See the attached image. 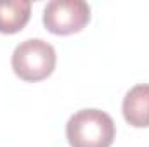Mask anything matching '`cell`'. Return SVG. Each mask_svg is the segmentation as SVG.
Instances as JSON below:
<instances>
[{
  "instance_id": "obj_2",
  "label": "cell",
  "mask_w": 149,
  "mask_h": 147,
  "mask_svg": "<svg viewBox=\"0 0 149 147\" xmlns=\"http://www.w3.org/2000/svg\"><path fill=\"white\" fill-rule=\"evenodd\" d=\"M10 62L17 78L37 83L54 73L57 55L49 42L42 38H28L14 49Z\"/></svg>"
},
{
  "instance_id": "obj_3",
  "label": "cell",
  "mask_w": 149,
  "mask_h": 147,
  "mask_svg": "<svg viewBox=\"0 0 149 147\" xmlns=\"http://www.w3.org/2000/svg\"><path fill=\"white\" fill-rule=\"evenodd\" d=\"M42 19L52 35H73L88 24L90 7L83 0H52L45 5Z\"/></svg>"
},
{
  "instance_id": "obj_1",
  "label": "cell",
  "mask_w": 149,
  "mask_h": 147,
  "mask_svg": "<svg viewBox=\"0 0 149 147\" xmlns=\"http://www.w3.org/2000/svg\"><path fill=\"white\" fill-rule=\"evenodd\" d=\"M114 137L116 125L101 109L76 111L66 123V139L71 147H111Z\"/></svg>"
},
{
  "instance_id": "obj_5",
  "label": "cell",
  "mask_w": 149,
  "mask_h": 147,
  "mask_svg": "<svg viewBox=\"0 0 149 147\" xmlns=\"http://www.w3.org/2000/svg\"><path fill=\"white\" fill-rule=\"evenodd\" d=\"M31 3L28 0H0V33H19L30 21Z\"/></svg>"
},
{
  "instance_id": "obj_4",
  "label": "cell",
  "mask_w": 149,
  "mask_h": 147,
  "mask_svg": "<svg viewBox=\"0 0 149 147\" xmlns=\"http://www.w3.org/2000/svg\"><path fill=\"white\" fill-rule=\"evenodd\" d=\"M123 118L134 128H149V83L132 87L123 99Z\"/></svg>"
}]
</instances>
